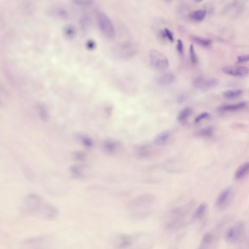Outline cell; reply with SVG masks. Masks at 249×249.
Instances as JSON below:
<instances>
[{
    "label": "cell",
    "mask_w": 249,
    "mask_h": 249,
    "mask_svg": "<svg viewBox=\"0 0 249 249\" xmlns=\"http://www.w3.org/2000/svg\"><path fill=\"white\" fill-rule=\"evenodd\" d=\"M207 205L205 203L201 204L197 208L191 217L189 223H191L197 219H201L205 215Z\"/></svg>",
    "instance_id": "obj_11"
},
{
    "label": "cell",
    "mask_w": 249,
    "mask_h": 249,
    "mask_svg": "<svg viewBox=\"0 0 249 249\" xmlns=\"http://www.w3.org/2000/svg\"><path fill=\"white\" fill-rule=\"evenodd\" d=\"M238 62L242 63L248 61L249 59L248 55H245L239 56L237 57Z\"/></svg>",
    "instance_id": "obj_27"
},
{
    "label": "cell",
    "mask_w": 249,
    "mask_h": 249,
    "mask_svg": "<svg viewBox=\"0 0 249 249\" xmlns=\"http://www.w3.org/2000/svg\"><path fill=\"white\" fill-rule=\"evenodd\" d=\"M118 245L120 247L129 246L132 244L131 238L128 235H122L118 237Z\"/></svg>",
    "instance_id": "obj_15"
},
{
    "label": "cell",
    "mask_w": 249,
    "mask_h": 249,
    "mask_svg": "<svg viewBox=\"0 0 249 249\" xmlns=\"http://www.w3.org/2000/svg\"><path fill=\"white\" fill-rule=\"evenodd\" d=\"M47 239L45 236H40L29 238L22 242L26 246L37 247L46 243Z\"/></svg>",
    "instance_id": "obj_9"
},
{
    "label": "cell",
    "mask_w": 249,
    "mask_h": 249,
    "mask_svg": "<svg viewBox=\"0 0 249 249\" xmlns=\"http://www.w3.org/2000/svg\"><path fill=\"white\" fill-rule=\"evenodd\" d=\"M97 21L99 28L107 37L113 38L115 35L114 25L110 19L104 13L100 12L97 15Z\"/></svg>",
    "instance_id": "obj_3"
},
{
    "label": "cell",
    "mask_w": 249,
    "mask_h": 249,
    "mask_svg": "<svg viewBox=\"0 0 249 249\" xmlns=\"http://www.w3.org/2000/svg\"><path fill=\"white\" fill-rule=\"evenodd\" d=\"M245 224L242 222H239L229 228L225 235L226 240L231 244L237 243L241 240L245 231Z\"/></svg>",
    "instance_id": "obj_2"
},
{
    "label": "cell",
    "mask_w": 249,
    "mask_h": 249,
    "mask_svg": "<svg viewBox=\"0 0 249 249\" xmlns=\"http://www.w3.org/2000/svg\"><path fill=\"white\" fill-rule=\"evenodd\" d=\"M177 48L178 53L181 55L183 54V43L180 39L177 40Z\"/></svg>",
    "instance_id": "obj_26"
},
{
    "label": "cell",
    "mask_w": 249,
    "mask_h": 249,
    "mask_svg": "<svg viewBox=\"0 0 249 249\" xmlns=\"http://www.w3.org/2000/svg\"><path fill=\"white\" fill-rule=\"evenodd\" d=\"M189 53L191 62L193 63H196L197 62V58L192 44H191L190 46Z\"/></svg>",
    "instance_id": "obj_24"
},
{
    "label": "cell",
    "mask_w": 249,
    "mask_h": 249,
    "mask_svg": "<svg viewBox=\"0 0 249 249\" xmlns=\"http://www.w3.org/2000/svg\"><path fill=\"white\" fill-rule=\"evenodd\" d=\"M165 31L167 36L169 40L171 42L174 41V38L172 33L168 29L166 28L165 29Z\"/></svg>",
    "instance_id": "obj_28"
},
{
    "label": "cell",
    "mask_w": 249,
    "mask_h": 249,
    "mask_svg": "<svg viewBox=\"0 0 249 249\" xmlns=\"http://www.w3.org/2000/svg\"><path fill=\"white\" fill-rule=\"evenodd\" d=\"M206 12V10L205 9L195 10L189 14V17L193 20L198 21H201L204 18Z\"/></svg>",
    "instance_id": "obj_14"
},
{
    "label": "cell",
    "mask_w": 249,
    "mask_h": 249,
    "mask_svg": "<svg viewBox=\"0 0 249 249\" xmlns=\"http://www.w3.org/2000/svg\"><path fill=\"white\" fill-rule=\"evenodd\" d=\"M149 55L150 63L153 68L160 70L168 67L169 63L167 59L158 51L152 50L150 52Z\"/></svg>",
    "instance_id": "obj_4"
},
{
    "label": "cell",
    "mask_w": 249,
    "mask_h": 249,
    "mask_svg": "<svg viewBox=\"0 0 249 249\" xmlns=\"http://www.w3.org/2000/svg\"><path fill=\"white\" fill-rule=\"evenodd\" d=\"M169 134L166 132L160 133L158 135L155 139V142L158 145H163L167 141L168 138Z\"/></svg>",
    "instance_id": "obj_20"
},
{
    "label": "cell",
    "mask_w": 249,
    "mask_h": 249,
    "mask_svg": "<svg viewBox=\"0 0 249 249\" xmlns=\"http://www.w3.org/2000/svg\"><path fill=\"white\" fill-rule=\"evenodd\" d=\"M217 83V80L214 78L204 80L202 78H199L195 80L194 84L195 86L197 88H205L214 86Z\"/></svg>",
    "instance_id": "obj_8"
},
{
    "label": "cell",
    "mask_w": 249,
    "mask_h": 249,
    "mask_svg": "<svg viewBox=\"0 0 249 249\" xmlns=\"http://www.w3.org/2000/svg\"><path fill=\"white\" fill-rule=\"evenodd\" d=\"M242 91L241 90H229L225 91L223 93V96L226 98H233L240 96L242 94Z\"/></svg>",
    "instance_id": "obj_18"
},
{
    "label": "cell",
    "mask_w": 249,
    "mask_h": 249,
    "mask_svg": "<svg viewBox=\"0 0 249 249\" xmlns=\"http://www.w3.org/2000/svg\"><path fill=\"white\" fill-rule=\"evenodd\" d=\"M192 112V110L190 108L185 107L178 113L177 116V119L179 121H184L191 114Z\"/></svg>",
    "instance_id": "obj_16"
},
{
    "label": "cell",
    "mask_w": 249,
    "mask_h": 249,
    "mask_svg": "<svg viewBox=\"0 0 249 249\" xmlns=\"http://www.w3.org/2000/svg\"><path fill=\"white\" fill-rule=\"evenodd\" d=\"M138 49L137 45L134 43L129 42L121 43L116 46L117 52L122 56L130 57L135 53Z\"/></svg>",
    "instance_id": "obj_5"
},
{
    "label": "cell",
    "mask_w": 249,
    "mask_h": 249,
    "mask_svg": "<svg viewBox=\"0 0 249 249\" xmlns=\"http://www.w3.org/2000/svg\"><path fill=\"white\" fill-rule=\"evenodd\" d=\"M191 39L194 42L204 46H209L211 42V41L210 39L202 38L196 36L192 37Z\"/></svg>",
    "instance_id": "obj_22"
},
{
    "label": "cell",
    "mask_w": 249,
    "mask_h": 249,
    "mask_svg": "<svg viewBox=\"0 0 249 249\" xmlns=\"http://www.w3.org/2000/svg\"><path fill=\"white\" fill-rule=\"evenodd\" d=\"M209 116V114L208 113L206 112L203 113L196 117L195 119V122L196 123H197L202 120L208 117Z\"/></svg>",
    "instance_id": "obj_25"
},
{
    "label": "cell",
    "mask_w": 249,
    "mask_h": 249,
    "mask_svg": "<svg viewBox=\"0 0 249 249\" xmlns=\"http://www.w3.org/2000/svg\"><path fill=\"white\" fill-rule=\"evenodd\" d=\"M21 209L26 215L47 219H54L58 214V211L55 207L47 202L40 196L35 194H29L25 197Z\"/></svg>",
    "instance_id": "obj_1"
},
{
    "label": "cell",
    "mask_w": 249,
    "mask_h": 249,
    "mask_svg": "<svg viewBox=\"0 0 249 249\" xmlns=\"http://www.w3.org/2000/svg\"><path fill=\"white\" fill-rule=\"evenodd\" d=\"M63 32L65 36L69 38L74 37L76 33L75 28L71 25H67L63 29Z\"/></svg>",
    "instance_id": "obj_21"
},
{
    "label": "cell",
    "mask_w": 249,
    "mask_h": 249,
    "mask_svg": "<svg viewBox=\"0 0 249 249\" xmlns=\"http://www.w3.org/2000/svg\"><path fill=\"white\" fill-rule=\"evenodd\" d=\"M246 104L245 102H241L235 104L224 105L221 107V109L225 111H236L244 108Z\"/></svg>",
    "instance_id": "obj_13"
},
{
    "label": "cell",
    "mask_w": 249,
    "mask_h": 249,
    "mask_svg": "<svg viewBox=\"0 0 249 249\" xmlns=\"http://www.w3.org/2000/svg\"><path fill=\"white\" fill-rule=\"evenodd\" d=\"M213 132V128L211 127H206L196 132L195 134L196 136L201 137H208L212 135Z\"/></svg>",
    "instance_id": "obj_19"
},
{
    "label": "cell",
    "mask_w": 249,
    "mask_h": 249,
    "mask_svg": "<svg viewBox=\"0 0 249 249\" xmlns=\"http://www.w3.org/2000/svg\"><path fill=\"white\" fill-rule=\"evenodd\" d=\"M222 71L225 73L236 76H242L247 75L248 68L246 67L238 65H231L224 67Z\"/></svg>",
    "instance_id": "obj_7"
},
{
    "label": "cell",
    "mask_w": 249,
    "mask_h": 249,
    "mask_svg": "<svg viewBox=\"0 0 249 249\" xmlns=\"http://www.w3.org/2000/svg\"><path fill=\"white\" fill-rule=\"evenodd\" d=\"M174 75L171 73L165 74L159 77L158 81L159 83L161 84L166 85L171 83L174 79Z\"/></svg>",
    "instance_id": "obj_17"
},
{
    "label": "cell",
    "mask_w": 249,
    "mask_h": 249,
    "mask_svg": "<svg viewBox=\"0 0 249 249\" xmlns=\"http://www.w3.org/2000/svg\"><path fill=\"white\" fill-rule=\"evenodd\" d=\"M214 237L211 233L207 232L203 236L199 246V249H207L212 246L214 242Z\"/></svg>",
    "instance_id": "obj_10"
},
{
    "label": "cell",
    "mask_w": 249,
    "mask_h": 249,
    "mask_svg": "<svg viewBox=\"0 0 249 249\" xmlns=\"http://www.w3.org/2000/svg\"><path fill=\"white\" fill-rule=\"evenodd\" d=\"M160 34L162 37L163 38H165L166 37V36L164 31L162 30L160 31Z\"/></svg>",
    "instance_id": "obj_30"
},
{
    "label": "cell",
    "mask_w": 249,
    "mask_h": 249,
    "mask_svg": "<svg viewBox=\"0 0 249 249\" xmlns=\"http://www.w3.org/2000/svg\"><path fill=\"white\" fill-rule=\"evenodd\" d=\"M249 164L248 162L243 163L240 166L236 171L235 175V178L239 180L242 178L248 171Z\"/></svg>",
    "instance_id": "obj_12"
},
{
    "label": "cell",
    "mask_w": 249,
    "mask_h": 249,
    "mask_svg": "<svg viewBox=\"0 0 249 249\" xmlns=\"http://www.w3.org/2000/svg\"><path fill=\"white\" fill-rule=\"evenodd\" d=\"M202 1V0H195V1H196V2H201Z\"/></svg>",
    "instance_id": "obj_31"
},
{
    "label": "cell",
    "mask_w": 249,
    "mask_h": 249,
    "mask_svg": "<svg viewBox=\"0 0 249 249\" xmlns=\"http://www.w3.org/2000/svg\"><path fill=\"white\" fill-rule=\"evenodd\" d=\"M75 1L76 3L82 5H88L91 4L92 2L90 0H77Z\"/></svg>",
    "instance_id": "obj_29"
},
{
    "label": "cell",
    "mask_w": 249,
    "mask_h": 249,
    "mask_svg": "<svg viewBox=\"0 0 249 249\" xmlns=\"http://www.w3.org/2000/svg\"><path fill=\"white\" fill-rule=\"evenodd\" d=\"M230 190L227 188L223 191L218 196L215 203L216 208L218 210H223L230 204Z\"/></svg>",
    "instance_id": "obj_6"
},
{
    "label": "cell",
    "mask_w": 249,
    "mask_h": 249,
    "mask_svg": "<svg viewBox=\"0 0 249 249\" xmlns=\"http://www.w3.org/2000/svg\"><path fill=\"white\" fill-rule=\"evenodd\" d=\"M37 108L38 114L41 118L43 121H47L48 119V116L46 108L41 105L39 106Z\"/></svg>",
    "instance_id": "obj_23"
}]
</instances>
